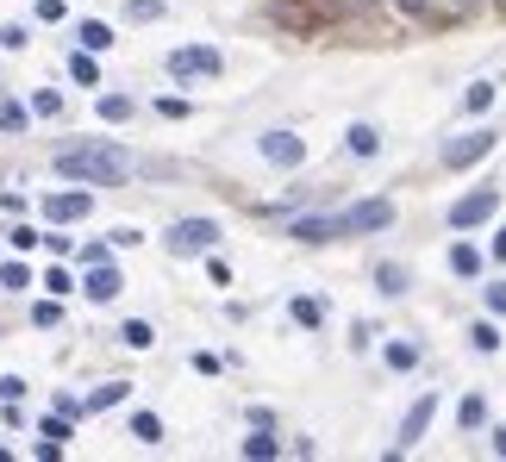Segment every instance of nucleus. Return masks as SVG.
<instances>
[{
    "instance_id": "obj_10",
    "label": "nucleus",
    "mask_w": 506,
    "mask_h": 462,
    "mask_svg": "<svg viewBox=\"0 0 506 462\" xmlns=\"http://www.w3.org/2000/svg\"><path fill=\"white\" fill-rule=\"evenodd\" d=\"M82 288H88L94 307H107V300H120L126 281H120V269H107V262H88V281H82Z\"/></svg>"
},
{
    "instance_id": "obj_22",
    "label": "nucleus",
    "mask_w": 506,
    "mask_h": 462,
    "mask_svg": "<svg viewBox=\"0 0 506 462\" xmlns=\"http://www.w3.org/2000/svg\"><path fill=\"white\" fill-rule=\"evenodd\" d=\"M101 119H107V125L131 119V94H101Z\"/></svg>"
},
{
    "instance_id": "obj_1",
    "label": "nucleus",
    "mask_w": 506,
    "mask_h": 462,
    "mask_svg": "<svg viewBox=\"0 0 506 462\" xmlns=\"http://www.w3.org/2000/svg\"><path fill=\"white\" fill-rule=\"evenodd\" d=\"M57 175L63 182H82V188H120L131 175V156L120 150V144H63L57 150Z\"/></svg>"
},
{
    "instance_id": "obj_16",
    "label": "nucleus",
    "mask_w": 506,
    "mask_h": 462,
    "mask_svg": "<svg viewBox=\"0 0 506 462\" xmlns=\"http://www.w3.org/2000/svg\"><path fill=\"white\" fill-rule=\"evenodd\" d=\"M82 50H113V25H101V19H82Z\"/></svg>"
},
{
    "instance_id": "obj_12",
    "label": "nucleus",
    "mask_w": 506,
    "mask_h": 462,
    "mask_svg": "<svg viewBox=\"0 0 506 462\" xmlns=\"http://www.w3.org/2000/svg\"><path fill=\"white\" fill-rule=\"evenodd\" d=\"M244 457H251V462H275V457H281V438H275L269 425H256L251 438H244Z\"/></svg>"
},
{
    "instance_id": "obj_17",
    "label": "nucleus",
    "mask_w": 506,
    "mask_h": 462,
    "mask_svg": "<svg viewBox=\"0 0 506 462\" xmlns=\"http://www.w3.org/2000/svg\"><path fill=\"white\" fill-rule=\"evenodd\" d=\"M450 275H463V281L482 275V250H475V244H457V250H450Z\"/></svg>"
},
{
    "instance_id": "obj_7",
    "label": "nucleus",
    "mask_w": 506,
    "mask_h": 462,
    "mask_svg": "<svg viewBox=\"0 0 506 462\" xmlns=\"http://www.w3.org/2000/svg\"><path fill=\"white\" fill-rule=\"evenodd\" d=\"M88 213H94V194H88V188H63V194L44 200V219H50V226H75V219H88Z\"/></svg>"
},
{
    "instance_id": "obj_37",
    "label": "nucleus",
    "mask_w": 506,
    "mask_h": 462,
    "mask_svg": "<svg viewBox=\"0 0 506 462\" xmlns=\"http://www.w3.org/2000/svg\"><path fill=\"white\" fill-rule=\"evenodd\" d=\"M38 19H44V25H57V19H63V0H38Z\"/></svg>"
},
{
    "instance_id": "obj_13",
    "label": "nucleus",
    "mask_w": 506,
    "mask_h": 462,
    "mask_svg": "<svg viewBox=\"0 0 506 462\" xmlns=\"http://www.w3.org/2000/svg\"><path fill=\"white\" fill-rule=\"evenodd\" d=\"M126 394H131V381H101V387L82 400V413H107V406H120Z\"/></svg>"
},
{
    "instance_id": "obj_34",
    "label": "nucleus",
    "mask_w": 506,
    "mask_h": 462,
    "mask_svg": "<svg viewBox=\"0 0 506 462\" xmlns=\"http://www.w3.org/2000/svg\"><path fill=\"white\" fill-rule=\"evenodd\" d=\"M294 319H300V325H319L325 313H319V300H294Z\"/></svg>"
},
{
    "instance_id": "obj_20",
    "label": "nucleus",
    "mask_w": 506,
    "mask_h": 462,
    "mask_svg": "<svg viewBox=\"0 0 506 462\" xmlns=\"http://www.w3.org/2000/svg\"><path fill=\"white\" fill-rule=\"evenodd\" d=\"M131 438L138 444H163V419L156 413H131Z\"/></svg>"
},
{
    "instance_id": "obj_26",
    "label": "nucleus",
    "mask_w": 506,
    "mask_h": 462,
    "mask_svg": "<svg viewBox=\"0 0 506 462\" xmlns=\"http://www.w3.org/2000/svg\"><path fill=\"white\" fill-rule=\"evenodd\" d=\"M126 19H138V25H150V19H163V0H131Z\"/></svg>"
},
{
    "instance_id": "obj_8",
    "label": "nucleus",
    "mask_w": 506,
    "mask_h": 462,
    "mask_svg": "<svg viewBox=\"0 0 506 462\" xmlns=\"http://www.w3.org/2000/svg\"><path fill=\"white\" fill-rule=\"evenodd\" d=\"M256 150H262L275 169H300V163H306V144H300L294 131H262V138H256Z\"/></svg>"
},
{
    "instance_id": "obj_5",
    "label": "nucleus",
    "mask_w": 506,
    "mask_h": 462,
    "mask_svg": "<svg viewBox=\"0 0 506 462\" xmlns=\"http://www.w3.org/2000/svg\"><path fill=\"white\" fill-rule=\"evenodd\" d=\"M338 226H344V237H357V231H387L394 226V200H357V207L338 213Z\"/></svg>"
},
{
    "instance_id": "obj_21",
    "label": "nucleus",
    "mask_w": 506,
    "mask_h": 462,
    "mask_svg": "<svg viewBox=\"0 0 506 462\" xmlns=\"http://www.w3.org/2000/svg\"><path fill=\"white\" fill-rule=\"evenodd\" d=\"M69 76H75L82 88H94V82H101V69H94V50H75V57H69Z\"/></svg>"
},
{
    "instance_id": "obj_14",
    "label": "nucleus",
    "mask_w": 506,
    "mask_h": 462,
    "mask_svg": "<svg viewBox=\"0 0 506 462\" xmlns=\"http://www.w3.org/2000/svg\"><path fill=\"white\" fill-rule=\"evenodd\" d=\"M406 281H413V275H406V262H381V269H376V288L387 294V300H400V294H406Z\"/></svg>"
},
{
    "instance_id": "obj_33",
    "label": "nucleus",
    "mask_w": 506,
    "mask_h": 462,
    "mask_svg": "<svg viewBox=\"0 0 506 462\" xmlns=\"http://www.w3.org/2000/svg\"><path fill=\"white\" fill-rule=\"evenodd\" d=\"M38 237H44V231H31V226H13V231H6V244H13V250H31Z\"/></svg>"
},
{
    "instance_id": "obj_23",
    "label": "nucleus",
    "mask_w": 506,
    "mask_h": 462,
    "mask_svg": "<svg viewBox=\"0 0 506 462\" xmlns=\"http://www.w3.org/2000/svg\"><path fill=\"white\" fill-rule=\"evenodd\" d=\"M463 107H469V113H488V107H494V82H475V88L463 94Z\"/></svg>"
},
{
    "instance_id": "obj_3",
    "label": "nucleus",
    "mask_w": 506,
    "mask_h": 462,
    "mask_svg": "<svg viewBox=\"0 0 506 462\" xmlns=\"http://www.w3.org/2000/svg\"><path fill=\"white\" fill-rule=\"evenodd\" d=\"M213 244H219V226H213V219H175V226H169V250H175V256H207Z\"/></svg>"
},
{
    "instance_id": "obj_6",
    "label": "nucleus",
    "mask_w": 506,
    "mask_h": 462,
    "mask_svg": "<svg viewBox=\"0 0 506 462\" xmlns=\"http://www.w3.org/2000/svg\"><path fill=\"white\" fill-rule=\"evenodd\" d=\"M494 150V131L482 125V131H463V138H450L444 144V169H469V163H482Z\"/></svg>"
},
{
    "instance_id": "obj_2",
    "label": "nucleus",
    "mask_w": 506,
    "mask_h": 462,
    "mask_svg": "<svg viewBox=\"0 0 506 462\" xmlns=\"http://www.w3.org/2000/svg\"><path fill=\"white\" fill-rule=\"evenodd\" d=\"M226 69V57L213 50V44H182V50H169V76L175 82H213Z\"/></svg>"
},
{
    "instance_id": "obj_38",
    "label": "nucleus",
    "mask_w": 506,
    "mask_h": 462,
    "mask_svg": "<svg viewBox=\"0 0 506 462\" xmlns=\"http://www.w3.org/2000/svg\"><path fill=\"white\" fill-rule=\"evenodd\" d=\"M488 313H506V281H494V288H488Z\"/></svg>"
},
{
    "instance_id": "obj_19",
    "label": "nucleus",
    "mask_w": 506,
    "mask_h": 462,
    "mask_svg": "<svg viewBox=\"0 0 506 462\" xmlns=\"http://www.w3.org/2000/svg\"><path fill=\"white\" fill-rule=\"evenodd\" d=\"M120 344H126V350H150V344H156L150 319H126V325H120Z\"/></svg>"
},
{
    "instance_id": "obj_31",
    "label": "nucleus",
    "mask_w": 506,
    "mask_h": 462,
    "mask_svg": "<svg viewBox=\"0 0 506 462\" xmlns=\"http://www.w3.org/2000/svg\"><path fill=\"white\" fill-rule=\"evenodd\" d=\"M38 431H44V438H50V444H63V438H69V419H63V413H50V419H44V425H38Z\"/></svg>"
},
{
    "instance_id": "obj_41",
    "label": "nucleus",
    "mask_w": 506,
    "mask_h": 462,
    "mask_svg": "<svg viewBox=\"0 0 506 462\" xmlns=\"http://www.w3.org/2000/svg\"><path fill=\"white\" fill-rule=\"evenodd\" d=\"M494 256H506V231H501V237H494Z\"/></svg>"
},
{
    "instance_id": "obj_4",
    "label": "nucleus",
    "mask_w": 506,
    "mask_h": 462,
    "mask_svg": "<svg viewBox=\"0 0 506 462\" xmlns=\"http://www.w3.org/2000/svg\"><path fill=\"white\" fill-rule=\"evenodd\" d=\"M494 213H501V194H494V188H475V194H463V200L450 207V226H457V231H475V226H488Z\"/></svg>"
},
{
    "instance_id": "obj_39",
    "label": "nucleus",
    "mask_w": 506,
    "mask_h": 462,
    "mask_svg": "<svg viewBox=\"0 0 506 462\" xmlns=\"http://www.w3.org/2000/svg\"><path fill=\"white\" fill-rule=\"evenodd\" d=\"M400 6H406V13H431L438 0H400Z\"/></svg>"
},
{
    "instance_id": "obj_35",
    "label": "nucleus",
    "mask_w": 506,
    "mask_h": 462,
    "mask_svg": "<svg viewBox=\"0 0 506 462\" xmlns=\"http://www.w3.org/2000/svg\"><path fill=\"white\" fill-rule=\"evenodd\" d=\"M156 113H163V119H188V101H175V94H163V101H156Z\"/></svg>"
},
{
    "instance_id": "obj_30",
    "label": "nucleus",
    "mask_w": 506,
    "mask_h": 462,
    "mask_svg": "<svg viewBox=\"0 0 506 462\" xmlns=\"http://www.w3.org/2000/svg\"><path fill=\"white\" fill-rule=\"evenodd\" d=\"M0 288H31V269H25V262H6V269H0Z\"/></svg>"
},
{
    "instance_id": "obj_11",
    "label": "nucleus",
    "mask_w": 506,
    "mask_h": 462,
    "mask_svg": "<svg viewBox=\"0 0 506 462\" xmlns=\"http://www.w3.org/2000/svg\"><path fill=\"white\" fill-rule=\"evenodd\" d=\"M288 237H300V244H332V237H344V226H338V213H319V219H294Z\"/></svg>"
},
{
    "instance_id": "obj_40",
    "label": "nucleus",
    "mask_w": 506,
    "mask_h": 462,
    "mask_svg": "<svg viewBox=\"0 0 506 462\" xmlns=\"http://www.w3.org/2000/svg\"><path fill=\"white\" fill-rule=\"evenodd\" d=\"M494 457H506V425H501V431H494Z\"/></svg>"
},
{
    "instance_id": "obj_28",
    "label": "nucleus",
    "mask_w": 506,
    "mask_h": 462,
    "mask_svg": "<svg viewBox=\"0 0 506 462\" xmlns=\"http://www.w3.org/2000/svg\"><path fill=\"white\" fill-rule=\"evenodd\" d=\"M25 107H19V101H6V107H0V131H25Z\"/></svg>"
},
{
    "instance_id": "obj_36",
    "label": "nucleus",
    "mask_w": 506,
    "mask_h": 462,
    "mask_svg": "<svg viewBox=\"0 0 506 462\" xmlns=\"http://www.w3.org/2000/svg\"><path fill=\"white\" fill-rule=\"evenodd\" d=\"M19 394H25V381H19V375H0V400H13V406H19Z\"/></svg>"
},
{
    "instance_id": "obj_18",
    "label": "nucleus",
    "mask_w": 506,
    "mask_h": 462,
    "mask_svg": "<svg viewBox=\"0 0 506 462\" xmlns=\"http://www.w3.org/2000/svg\"><path fill=\"white\" fill-rule=\"evenodd\" d=\"M457 425H463V431H482V425H488V400H482V394H469V400L457 406Z\"/></svg>"
},
{
    "instance_id": "obj_15",
    "label": "nucleus",
    "mask_w": 506,
    "mask_h": 462,
    "mask_svg": "<svg viewBox=\"0 0 506 462\" xmlns=\"http://www.w3.org/2000/svg\"><path fill=\"white\" fill-rule=\"evenodd\" d=\"M344 144H351L357 156H376V150H381V131H376V125H363V119H357V125L344 131Z\"/></svg>"
},
{
    "instance_id": "obj_27",
    "label": "nucleus",
    "mask_w": 506,
    "mask_h": 462,
    "mask_svg": "<svg viewBox=\"0 0 506 462\" xmlns=\"http://www.w3.org/2000/svg\"><path fill=\"white\" fill-rule=\"evenodd\" d=\"M31 113H38V119H57V113H63V94H50V88H44V94H31Z\"/></svg>"
},
{
    "instance_id": "obj_29",
    "label": "nucleus",
    "mask_w": 506,
    "mask_h": 462,
    "mask_svg": "<svg viewBox=\"0 0 506 462\" xmlns=\"http://www.w3.org/2000/svg\"><path fill=\"white\" fill-rule=\"evenodd\" d=\"M419 362V344H387V369H413Z\"/></svg>"
},
{
    "instance_id": "obj_24",
    "label": "nucleus",
    "mask_w": 506,
    "mask_h": 462,
    "mask_svg": "<svg viewBox=\"0 0 506 462\" xmlns=\"http://www.w3.org/2000/svg\"><path fill=\"white\" fill-rule=\"evenodd\" d=\"M469 344L482 350V356H494V350H501V325H475V332H469Z\"/></svg>"
},
{
    "instance_id": "obj_25",
    "label": "nucleus",
    "mask_w": 506,
    "mask_h": 462,
    "mask_svg": "<svg viewBox=\"0 0 506 462\" xmlns=\"http://www.w3.org/2000/svg\"><path fill=\"white\" fill-rule=\"evenodd\" d=\"M57 319H63V307H57V300H38V307H31V325H38V332H50Z\"/></svg>"
},
{
    "instance_id": "obj_32",
    "label": "nucleus",
    "mask_w": 506,
    "mask_h": 462,
    "mask_svg": "<svg viewBox=\"0 0 506 462\" xmlns=\"http://www.w3.org/2000/svg\"><path fill=\"white\" fill-rule=\"evenodd\" d=\"M31 38H25V25H0V50H25Z\"/></svg>"
},
{
    "instance_id": "obj_9",
    "label": "nucleus",
    "mask_w": 506,
    "mask_h": 462,
    "mask_svg": "<svg viewBox=\"0 0 506 462\" xmlns=\"http://www.w3.org/2000/svg\"><path fill=\"white\" fill-rule=\"evenodd\" d=\"M431 419H438V394H419V400H413V413L400 419V444H394V457H400V450H413V444L431 431Z\"/></svg>"
}]
</instances>
